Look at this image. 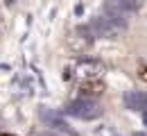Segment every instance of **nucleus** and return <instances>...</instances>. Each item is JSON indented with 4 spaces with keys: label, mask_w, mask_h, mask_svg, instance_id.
<instances>
[{
    "label": "nucleus",
    "mask_w": 147,
    "mask_h": 136,
    "mask_svg": "<svg viewBox=\"0 0 147 136\" xmlns=\"http://www.w3.org/2000/svg\"><path fill=\"white\" fill-rule=\"evenodd\" d=\"M66 114L73 118H79V120H97V118H102L104 109L93 97H79L66 107Z\"/></svg>",
    "instance_id": "1"
},
{
    "label": "nucleus",
    "mask_w": 147,
    "mask_h": 136,
    "mask_svg": "<svg viewBox=\"0 0 147 136\" xmlns=\"http://www.w3.org/2000/svg\"><path fill=\"white\" fill-rule=\"evenodd\" d=\"M93 37L91 30H88V25H82V27H77L73 34H68L66 37V48L75 52V55H84V52H88L93 48Z\"/></svg>",
    "instance_id": "2"
},
{
    "label": "nucleus",
    "mask_w": 147,
    "mask_h": 136,
    "mask_svg": "<svg viewBox=\"0 0 147 136\" xmlns=\"http://www.w3.org/2000/svg\"><path fill=\"white\" fill-rule=\"evenodd\" d=\"M102 73H104L102 61H97V59H77L70 75H75L82 82V79H97V77H102Z\"/></svg>",
    "instance_id": "3"
},
{
    "label": "nucleus",
    "mask_w": 147,
    "mask_h": 136,
    "mask_svg": "<svg viewBox=\"0 0 147 136\" xmlns=\"http://www.w3.org/2000/svg\"><path fill=\"white\" fill-rule=\"evenodd\" d=\"M88 30H91L93 37H100V39H118V34L122 32L109 16H95V18L88 23Z\"/></svg>",
    "instance_id": "4"
},
{
    "label": "nucleus",
    "mask_w": 147,
    "mask_h": 136,
    "mask_svg": "<svg viewBox=\"0 0 147 136\" xmlns=\"http://www.w3.org/2000/svg\"><path fill=\"white\" fill-rule=\"evenodd\" d=\"M104 91H107V84L100 77L97 79H82L79 86H77V93L82 97H93V100H97Z\"/></svg>",
    "instance_id": "5"
},
{
    "label": "nucleus",
    "mask_w": 147,
    "mask_h": 136,
    "mask_svg": "<svg viewBox=\"0 0 147 136\" xmlns=\"http://www.w3.org/2000/svg\"><path fill=\"white\" fill-rule=\"evenodd\" d=\"M125 107L131 111H147V93H138V91L125 93Z\"/></svg>",
    "instance_id": "6"
},
{
    "label": "nucleus",
    "mask_w": 147,
    "mask_h": 136,
    "mask_svg": "<svg viewBox=\"0 0 147 136\" xmlns=\"http://www.w3.org/2000/svg\"><path fill=\"white\" fill-rule=\"evenodd\" d=\"M43 118H45V122L52 127V129H57V132H63V134H68V136H77V132L75 129H70V125L63 120L61 116H57V114H43Z\"/></svg>",
    "instance_id": "7"
},
{
    "label": "nucleus",
    "mask_w": 147,
    "mask_h": 136,
    "mask_svg": "<svg viewBox=\"0 0 147 136\" xmlns=\"http://www.w3.org/2000/svg\"><path fill=\"white\" fill-rule=\"evenodd\" d=\"M120 2H122V7L127 9L129 14H131V12H138V9H140V0H120Z\"/></svg>",
    "instance_id": "8"
},
{
    "label": "nucleus",
    "mask_w": 147,
    "mask_h": 136,
    "mask_svg": "<svg viewBox=\"0 0 147 136\" xmlns=\"http://www.w3.org/2000/svg\"><path fill=\"white\" fill-rule=\"evenodd\" d=\"M136 75H138V79H140V82H145V84H147V64H140V66H138Z\"/></svg>",
    "instance_id": "9"
},
{
    "label": "nucleus",
    "mask_w": 147,
    "mask_h": 136,
    "mask_svg": "<svg viewBox=\"0 0 147 136\" xmlns=\"http://www.w3.org/2000/svg\"><path fill=\"white\" fill-rule=\"evenodd\" d=\"M97 136H115V134H113V129H111V127L104 125V127H100V129H97Z\"/></svg>",
    "instance_id": "10"
},
{
    "label": "nucleus",
    "mask_w": 147,
    "mask_h": 136,
    "mask_svg": "<svg viewBox=\"0 0 147 136\" xmlns=\"http://www.w3.org/2000/svg\"><path fill=\"white\" fill-rule=\"evenodd\" d=\"M2 30H5V18L0 16V34H2Z\"/></svg>",
    "instance_id": "11"
},
{
    "label": "nucleus",
    "mask_w": 147,
    "mask_h": 136,
    "mask_svg": "<svg viewBox=\"0 0 147 136\" xmlns=\"http://www.w3.org/2000/svg\"><path fill=\"white\" fill-rule=\"evenodd\" d=\"M0 136H16V134H9V132H2Z\"/></svg>",
    "instance_id": "12"
},
{
    "label": "nucleus",
    "mask_w": 147,
    "mask_h": 136,
    "mask_svg": "<svg viewBox=\"0 0 147 136\" xmlns=\"http://www.w3.org/2000/svg\"><path fill=\"white\" fill-rule=\"evenodd\" d=\"M5 5H14V0H5Z\"/></svg>",
    "instance_id": "13"
},
{
    "label": "nucleus",
    "mask_w": 147,
    "mask_h": 136,
    "mask_svg": "<svg viewBox=\"0 0 147 136\" xmlns=\"http://www.w3.org/2000/svg\"><path fill=\"white\" fill-rule=\"evenodd\" d=\"M134 136H145V134H134Z\"/></svg>",
    "instance_id": "14"
},
{
    "label": "nucleus",
    "mask_w": 147,
    "mask_h": 136,
    "mask_svg": "<svg viewBox=\"0 0 147 136\" xmlns=\"http://www.w3.org/2000/svg\"><path fill=\"white\" fill-rule=\"evenodd\" d=\"M48 136H57V134H48Z\"/></svg>",
    "instance_id": "15"
},
{
    "label": "nucleus",
    "mask_w": 147,
    "mask_h": 136,
    "mask_svg": "<svg viewBox=\"0 0 147 136\" xmlns=\"http://www.w3.org/2000/svg\"><path fill=\"white\" fill-rule=\"evenodd\" d=\"M115 136H118V134H115Z\"/></svg>",
    "instance_id": "16"
}]
</instances>
